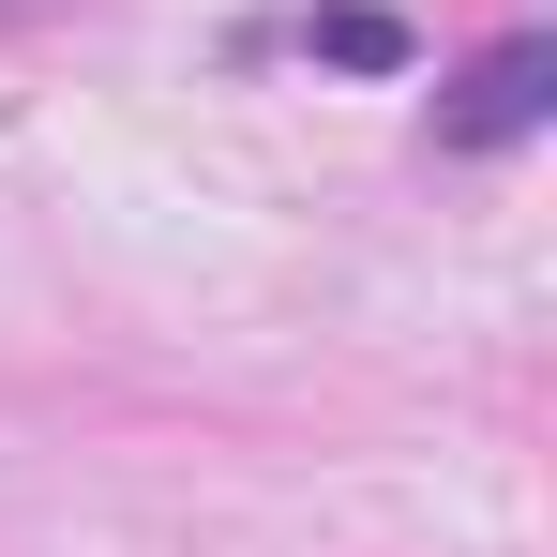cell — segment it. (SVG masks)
Returning <instances> with one entry per match:
<instances>
[{
    "mask_svg": "<svg viewBox=\"0 0 557 557\" xmlns=\"http://www.w3.org/2000/svg\"><path fill=\"white\" fill-rule=\"evenodd\" d=\"M543 91H557V46H543V30H512V46L437 106V136H453V151H497V136H528V121H543Z\"/></svg>",
    "mask_w": 557,
    "mask_h": 557,
    "instance_id": "1",
    "label": "cell"
},
{
    "mask_svg": "<svg viewBox=\"0 0 557 557\" xmlns=\"http://www.w3.org/2000/svg\"><path fill=\"white\" fill-rule=\"evenodd\" d=\"M301 46H317V61H407L392 15H301Z\"/></svg>",
    "mask_w": 557,
    "mask_h": 557,
    "instance_id": "2",
    "label": "cell"
},
{
    "mask_svg": "<svg viewBox=\"0 0 557 557\" xmlns=\"http://www.w3.org/2000/svg\"><path fill=\"white\" fill-rule=\"evenodd\" d=\"M0 15H30V0H0Z\"/></svg>",
    "mask_w": 557,
    "mask_h": 557,
    "instance_id": "3",
    "label": "cell"
}]
</instances>
